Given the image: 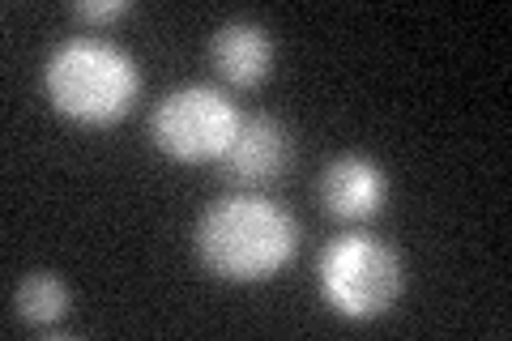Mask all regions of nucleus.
Segmentation results:
<instances>
[{
	"mask_svg": "<svg viewBox=\"0 0 512 341\" xmlns=\"http://www.w3.org/2000/svg\"><path fill=\"white\" fill-rule=\"evenodd\" d=\"M192 248L205 273H214L218 282L261 286L295 261L299 222L261 188H239L201 209L192 226Z\"/></svg>",
	"mask_w": 512,
	"mask_h": 341,
	"instance_id": "obj_1",
	"label": "nucleus"
},
{
	"mask_svg": "<svg viewBox=\"0 0 512 341\" xmlns=\"http://www.w3.org/2000/svg\"><path fill=\"white\" fill-rule=\"evenodd\" d=\"M43 94L56 116L107 128L133 111L141 94V69L128 47L107 35H69L43 60Z\"/></svg>",
	"mask_w": 512,
	"mask_h": 341,
	"instance_id": "obj_2",
	"label": "nucleus"
},
{
	"mask_svg": "<svg viewBox=\"0 0 512 341\" xmlns=\"http://www.w3.org/2000/svg\"><path fill=\"white\" fill-rule=\"evenodd\" d=\"M316 290L333 316L376 324L406 295V265L393 243L367 231L333 235L316 256Z\"/></svg>",
	"mask_w": 512,
	"mask_h": 341,
	"instance_id": "obj_3",
	"label": "nucleus"
},
{
	"mask_svg": "<svg viewBox=\"0 0 512 341\" xmlns=\"http://www.w3.org/2000/svg\"><path fill=\"white\" fill-rule=\"evenodd\" d=\"M244 111L222 86L210 81H184V86L167 90L150 111V141L171 162H188V167H205V162H222L239 133Z\"/></svg>",
	"mask_w": 512,
	"mask_h": 341,
	"instance_id": "obj_4",
	"label": "nucleus"
},
{
	"mask_svg": "<svg viewBox=\"0 0 512 341\" xmlns=\"http://www.w3.org/2000/svg\"><path fill=\"white\" fill-rule=\"evenodd\" d=\"M316 192H320V205H325L338 222L367 226L372 218L384 214L393 184H389V171H384L372 154L346 150V154L333 158L325 171H320Z\"/></svg>",
	"mask_w": 512,
	"mask_h": 341,
	"instance_id": "obj_5",
	"label": "nucleus"
},
{
	"mask_svg": "<svg viewBox=\"0 0 512 341\" xmlns=\"http://www.w3.org/2000/svg\"><path fill=\"white\" fill-rule=\"evenodd\" d=\"M291 158H295L291 128L278 116H269V111H248V116L239 120V133L218 167L239 188H265L286 171Z\"/></svg>",
	"mask_w": 512,
	"mask_h": 341,
	"instance_id": "obj_6",
	"label": "nucleus"
},
{
	"mask_svg": "<svg viewBox=\"0 0 512 341\" xmlns=\"http://www.w3.org/2000/svg\"><path fill=\"white\" fill-rule=\"evenodd\" d=\"M278 47L269 26L256 18H231L210 35V64L214 73L235 90H256L261 81L274 73Z\"/></svg>",
	"mask_w": 512,
	"mask_h": 341,
	"instance_id": "obj_7",
	"label": "nucleus"
},
{
	"mask_svg": "<svg viewBox=\"0 0 512 341\" xmlns=\"http://www.w3.org/2000/svg\"><path fill=\"white\" fill-rule=\"evenodd\" d=\"M69 307H73L69 286H64V278L52 269H30L26 278L13 286V312H18L22 324H30V329H39V333H56L60 320L69 316Z\"/></svg>",
	"mask_w": 512,
	"mask_h": 341,
	"instance_id": "obj_8",
	"label": "nucleus"
},
{
	"mask_svg": "<svg viewBox=\"0 0 512 341\" xmlns=\"http://www.w3.org/2000/svg\"><path fill=\"white\" fill-rule=\"evenodd\" d=\"M69 13H73L77 22H86V26H111V22L128 18L133 5H128V0H77Z\"/></svg>",
	"mask_w": 512,
	"mask_h": 341,
	"instance_id": "obj_9",
	"label": "nucleus"
}]
</instances>
